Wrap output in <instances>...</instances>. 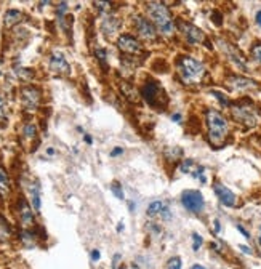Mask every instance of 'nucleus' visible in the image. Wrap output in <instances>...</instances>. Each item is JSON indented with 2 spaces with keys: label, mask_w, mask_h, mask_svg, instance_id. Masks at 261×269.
<instances>
[{
  "label": "nucleus",
  "mask_w": 261,
  "mask_h": 269,
  "mask_svg": "<svg viewBox=\"0 0 261 269\" xmlns=\"http://www.w3.org/2000/svg\"><path fill=\"white\" fill-rule=\"evenodd\" d=\"M205 117L208 127V141L215 147L223 146L228 137V120L225 119L223 114L215 109H208Z\"/></svg>",
  "instance_id": "obj_1"
},
{
  "label": "nucleus",
  "mask_w": 261,
  "mask_h": 269,
  "mask_svg": "<svg viewBox=\"0 0 261 269\" xmlns=\"http://www.w3.org/2000/svg\"><path fill=\"white\" fill-rule=\"evenodd\" d=\"M178 74L186 85H195L202 82L205 75V67L200 61L194 60L192 56H181L176 63Z\"/></svg>",
  "instance_id": "obj_2"
},
{
  "label": "nucleus",
  "mask_w": 261,
  "mask_h": 269,
  "mask_svg": "<svg viewBox=\"0 0 261 269\" xmlns=\"http://www.w3.org/2000/svg\"><path fill=\"white\" fill-rule=\"evenodd\" d=\"M146 10H148V15L149 18L152 20V23L155 24V28H157L164 35H170L173 34L175 31V23L172 20V15L168 8L165 7V4H160V2H149L146 5Z\"/></svg>",
  "instance_id": "obj_3"
},
{
  "label": "nucleus",
  "mask_w": 261,
  "mask_h": 269,
  "mask_svg": "<svg viewBox=\"0 0 261 269\" xmlns=\"http://www.w3.org/2000/svg\"><path fill=\"white\" fill-rule=\"evenodd\" d=\"M141 95L143 98L146 100V103L152 107H160L164 106L162 100L165 98V93L164 90L157 85V82H152V80H149V82L145 84V87H143L141 90Z\"/></svg>",
  "instance_id": "obj_4"
},
{
  "label": "nucleus",
  "mask_w": 261,
  "mask_h": 269,
  "mask_svg": "<svg viewBox=\"0 0 261 269\" xmlns=\"http://www.w3.org/2000/svg\"><path fill=\"white\" fill-rule=\"evenodd\" d=\"M181 204L191 213H200L205 207L204 196L199 191H185L181 196Z\"/></svg>",
  "instance_id": "obj_5"
},
{
  "label": "nucleus",
  "mask_w": 261,
  "mask_h": 269,
  "mask_svg": "<svg viewBox=\"0 0 261 269\" xmlns=\"http://www.w3.org/2000/svg\"><path fill=\"white\" fill-rule=\"evenodd\" d=\"M19 95H21V104H23L24 109L35 111L38 107V103H41V90L38 88L31 87V85L23 87Z\"/></svg>",
  "instance_id": "obj_6"
},
{
  "label": "nucleus",
  "mask_w": 261,
  "mask_h": 269,
  "mask_svg": "<svg viewBox=\"0 0 261 269\" xmlns=\"http://www.w3.org/2000/svg\"><path fill=\"white\" fill-rule=\"evenodd\" d=\"M178 28L183 32V35L186 37V40H188L189 44L197 45V44L205 42V34L197 28V26H194L191 23H186V21H179L178 23Z\"/></svg>",
  "instance_id": "obj_7"
},
{
  "label": "nucleus",
  "mask_w": 261,
  "mask_h": 269,
  "mask_svg": "<svg viewBox=\"0 0 261 269\" xmlns=\"http://www.w3.org/2000/svg\"><path fill=\"white\" fill-rule=\"evenodd\" d=\"M117 47H119L121 51L127 53V55H138V53H141V44L133 35H128V34L119 37Z\"/></svg>",
  "instance_id": "obj_8"
},
{
  "label": "nucleus",
  "mask_w": 261,
  "mask_h": 269,
  "mask_svg": "<svg viewBox=\"0 0 261 269\" xmlns=\"http://www.w3.org/2000/svg\"><path fill=\"white\" fill-rule=\"evenodd\" d=\"M232 117L240 124H245L247 127H255L258 119L255 116V112L249 107H232Z\"/></svg>",
  "instance_id": "obj_9"
},
{
  "label": "nucleus",
  "mask_w": 261,
  "mask_h": 269,
  "mask_svg": "<svg viewBox=\"0 0 261 269\" xmlns=\"http://www.w3.org/2000/svg\"><path fill=\"white\" fill-rule=\"evenodd\" d=\"M213 189H215L216 197L219 199V202L223 205H226V207H234V205H236V202H237L236 194H234L229 187H226L225 184H221V183H215Z\"/></svg>",
  "instance_id": "obj_10"
},
{
  "label": "nucleus",
  "mask_w": 261,
  "mask_h": 269,
  "mask_svg": "<svg viewBox=\"0 0 261 269\" xmlns=\"http://www.w3.org/2000/svg\"><path fill=\"white\" fill-rule=\"evenodd\" d=\"M50 71L55 74H69L71 66L59 51H55L53 55L50 56Z\"/></svg>",
  "instance_id": "obj_11"
},
{
  "label": "nucleus",
  "mask_w": 261,
  "mask_h": 269,
  "mask_svg": "<svg viewBox=\"0 0 261 269\" xmlns=\"http://www.w3.org/2000/svg\"><path fill=\"white\" fill-rule=\"evenodd\" d=\"M18 217H19V221L24 227H31L34 226V213H32V208L31 205L26 202V199H19V204H18Z\"/></svg>",
  "instance_id": "obj_12"
},
{
  "label": "nucleus",
  "mask_w": 261,
  "mask_h": 269,
  "mask_svg": "<svg viewBox=\"0 0 261 269\" xmlns=\"http://www.w3.org/2000/svg\"><path fill=\"white\" fill-rule=\"evenodd\" d=\"M135 26H136V31L139 32L141 37L145 39H149V40H154L157 37V32H155L154 26L143 16H135Z\"/></svg>",
  "instance_id": "obj_13"
},
{
  "label": "nucleus",
  "mask_w": 261,
  "mask_h": 269,
  "mask_svg": "<svg viewBox=\"0 0 261 269\" xmlns=\"http://www.w3.org/2000/svg\"><path fill=\"white\" fill-rule=\"evenodd\" d=\"M228 84L234 88V90H249V88H253L256 87V84L250 79H245V77H240V75H231L228 79Z\"/></svg>",
  "instance_id": "obj_14"
},
{
  "label": "nucleus",
  "mask_w": 261,
  "mask_h": 269,
  "mask_svg": "<svg viewBox=\"0 0 261 269\" xmlns=\"http://www.w3.org/2000/svg\"><path fill=\"white\" fill-rule=\"evenodd\" d=\"M119 26H121L119 20L114 18V16H108L101 24V31L104 32V35H106V37H111V35H114L117 32Z\"/></svg>",
  "instance_id": "obj_15"
},
{
  "label": "nucleus",
  "mask_w": 261,
  "mask_h": 269,
  "mask_svg": "<svg viewBox=\"0 0 261 269\" xmlns=\"http://www.w3.org/2000/svg\"><path fill=\"white\" fill-rule=\"evenodd\" d=\"M225 50H226V53H228V56H229V60L236 64V66H239V67H242V69H247V64H245V60H244V56L240 55V53L234 48V47H231V45H228L226 44V47H225Z\"/></svg>",
  "instance_id": "obj_16"
},
{
  "label": "nucleus",
  "mask_w": 261,
  "mask_h": 269,
  "mask_svg": "<svg viewBox=\"0 0 261 269\" xmlns=\"http://www.w3.org/2000/svg\"><path fill=\"white\" fill-rule=\"evenodd\" d=\"M29 194H31V204L35 212L41 210V187L38 184H29Z\"/></svg>",
  "instance_id": "obj_17"
},
{
  "label": "nucleus",
  "mask_w": 261,
  "mask_h": 269,
  "mask_svg": "<svg viewBox=\"0 0 261 269\" xmlns=\"http://www.w3.org/2000/svg\"><path fill=\"white\" fill-rule=\"evenodd\" d=\"M11 237V226L4 215H0V242H8Z\"/></svg>",
  "instance_id": "obj_18"
},
{
  "label": "nucleus",
  "mask_w": 261,
  "mask_h": 269,
  "mask_svg": "<svg viewBox=\"0 0 261 269\" xmlns=\"http://www.w3.org/2000/svg\"><path fill=\"white\" fill-rule=\"evenodd\" d=\"M8 193H10V180H8L7 170L0 164V197H5Z\"/></svg>",
  "instance_id": "obj_19"
},
{
  "label": "nucleus",
  "mask_w": 261,
  "mask_h": 269,
  "mask_svg": "<svg viewBox=\"0 0 261 269\" xmlns=\"http://www.w3.org/2000/svg\"><path fill=\"white\" fill-rule=\"evenodd\" d=\"M165 208V204L160 200H155V202H151L149 207H148V217H157V215H160Z\"/></svg>",
  "instance_id": "obj_20"
},
{
  "label": "nucleus",
  "mask_w": 261,
  "mask_h": 269,
  "mask_svg": "<svg viewBox=\"0 0 261 269\" xmlns=\"http://www.w3.org/2000/svg\"><path fill=\"white\" fill-rule=\"evenodd\" d=\"M21 18H23L21 11H18V10H8V11L5 13V26L16 24Z\"/></svg>",
  "instance_id": "obj_21"
},
{
  "label": "nucleus",
  "mask_w": 261,
  "mask_h": 269,
  "mask_svg": "<svg viewBox=\"0 0 261 269\" xmlns=\"http://www.w3.org/2000/svg\"><path fill=\"white\" fill-rule=\"evenodd\" d=\"M21 240H23L24 247H28V248L35 247V236L31 231H23L21 233Z\"/></svg>",
  "instance_id": "obj_22"
},
{
  "label": "nucleus",
  "mask_w": 261,
  "mask_h": 269,
  "mask_svg": "<svg viewBox=\"0 0 261 269\" xmlns=\"http://www.w3.org/2000/svg\"><path fill=\"white\" fill-rule=\"evenodd\" d=\"M111 191H112V194H114L117 199L124 200V189H122V186H121L119 181H114V183L111 184Z\"/></svg>",
  "instance_id": "obj_23"
},
{
  "label": "nucleus",
  "mask_w": 261,
  "mask_h": 269,
  "mask_svg": "<svg viewBox=\"0 0 261 269\" xmlns=\"http://www.w3.org/2000/svg\"><path fill=\"white\" fill-rule=\"evenodd\" d=\"M23 133H24V137H26V138H34L35 134H37V128H35L34 124H26Z\"/></svg>",
  "instance_id": "obj_24"
},
{
  "label": "nucleus",
  "mask_w": 261,
  "mask_h": 269,
  "mask_svg": "<svg viewBox=\"0 0 261 269\" xmlns=\"http://www.w3.org/2000/svg\"><path fill=\"white\" fill-rule=\"evenodd\" d=\"M252 58H253L256 63L261 64V44H255V45L252 47Z\"/></svg>",
  "instance_id": "obj_25"
},
{
  "label": "nucleus",
  "mask_w": 261,
  "mask_h": 269,
  "mask_svg": "<svg viewBox=\"0 0 261 269\" xmlns=\"http://www.w3.org/2000/svg\"><path fill=\"white\" fill-rule=\"evenodd\" d=\"M194 160L192 159H188V160H185V162L181 164V171L183 173H192V168H194Z\"/></svg>",
  "instance_id": "obj_26"
},
{
  "label": "nucleus",
  "mask_w": 261,
  "mask_h": 269,
  "mask_svg": "<svg viewBox=\"0 0 261 269\" xmlns=\"http://www.w3.org/2000/svg\"><path fill=\"white\" fill-rule=\"evenodd\" d=\"M167 267L168 269H181V258L179 257L170 258V260H168V263H167Z\"/></svg>",
  "instance_id": "obj_27"
},
{
  "label": "nucleus",
  "mask_w": 261,
  "mask_h": 269,
  "mask_svg": "<svg viewBox=\"0 0 261 269\" xmlns=\"http://www.w3.org/2000/svg\"><path fill=\"white\" fill-rule=\"evenodd\" d=\"M192 242H194V244H192V248H194V252H197L199 248H200V245H202V237L197 234V233H194L192 234Z\"/></svg>",
  "instance_id": "obj_28"
},
{
  "label": "nucleus",
  "mask_w": 261,
  "mask_h": 269,
  "mask_svg": "<svg viewBox=\"0 0 261 269\" xmlns=\"http://www.w3.org/2000/svg\"><path fill=\"white\" fill-rule=\"evenodd\" d=\"M212 95H215V98L221 103V104H223V106H228L229 104V101H228V98L223 95V93H221V91H216V90H212Z\"/></svg>",
  "instance_id": "obj_29"
},
{
  "label": "nucleus",
  "mask_w": 261,
  "mask_h": 269,
  "mask_svg": "<svg viewBox=\"0 0 261 269\" xmlns=\"http://www.w3.org/2000/svg\"><path fill=\"white\" fill-rule=\"evenodd\" d=\"M66 10H68V4H66V2H61V4L58 5L56 13H58V18H59V20L64 18V13H66Z\"/></svg>",
  "instance_id": "obj_30"
},
{
  "label": "nucleus",
  "mask_w": 261,
  "mask_h": 269,
  "mask_svg": "<svg viewBox=\"0 0 261 269\" xmlns=\"http://www.w3.org/2000/svg\"><path fill=\"white\" fill-rule=\"evenodd\" d=\"M5 116H7V103L4 97L0 95V119H5Z\"/></svg>",
  "instance_id": "obj_31"
},
{
  "label": "nucleus",
  "mask_w": 261,
  "mask_h": 269,
  "mask_svg": "<svg viewBox=\"0 0 261 269\" xmlns=\"http://www.w3.org/2000/svg\"><path fill=\"white\" fill-rule=\"evenodd\" d=\"M96 56H98V60H99V63L103 66H106V51H104L103 48H98L96 50Z\"/></svg>",
  "instance_id": "obj_32"
},
{
  "label": "nucleus",
  "mask_w": 261,
  "mask_h": 269,
  "mask_svg": "<svg viewBox=\"0 0 261 269\" xmlns=\"http://www.w3.org/2000/svg\"><path fill=\"white\" fill-rule=\"evenodd\" d=\"M119 263H121V255L117 253L114 255V260H112V269H119Z\"/></svg>",
  "instance_id": "obj_33"
},
{
  "label": "nucleus",
  "mask_w": 261,
  "mask_h": 269,
  "mask_svg": "<svg viewBox=\"0 0 261 269\" xmlns=\"http://www.w3.org/2000/svg\"><path fill=\"white\" fill-rule=\"evenodd\" d=\"M122 152H124V147H115V149L111 151V156L112 157H117V156H121Z\"/></svg>",
  "instance_id": "obj_34"
},
{
  "label": "nucleus",
  "mask_w": 261,
  "mask_h": 269,
  "mask_svg": "<svg viewBox=\"0 0 261 269\" xmlns=\"http://www.w3.org/2000/svg\"><path fill=\"white\" fill-rule=\"evenodd\" d=\"M237 229H239V231L244 234V237H245V239H250V234H249V231L245 229V227H242L240 224H237Z\"/></svg>",
  "instance_id": "obj_35"
},
{
  "label": "nucleus",
  "mask_w": 261,
  "mask_h": 269,
  "mask_svg": "<svg viewBox=\"0 0 261 269\" xmlns=\"http://www.w3.org/2000/svg\"><path fill=\"white\" fill-rule=\"evenodd\" d=\"M91 260H93V261H98V260H99V252H98V250L91 252Z\"/></svg>",
  "instance_id": "obj_36"
},
{
  "label": "nucleus",
  "mask_w": 261,
  "mask_h": 269,
  "mask_svg": "<svg viewBox=\"0 0 261 269\" xmlns=\"http://www.w3.org/2000/svg\"><path fill=\"white\" fill-rule=\"evenodd\" d=\"M239 248H240L244 253H247V255H252V250H250L249 247H245V245H239Z\"/></svg>",
  "instance_id": "obj_37"
},
{
  "label": "nucleus",
  "mask_w": 261,
  "mask_h": 269,
  "mask_svg": "<svg viewBox=\"0 0 261 269\" xmlns=\"http://www.w3.org/2000/svg\"><path fill=\"white\" fill-rule=\"evenodd\" d=\"M172 120H173V122H179V120H181V114H178V112L173 114V116H172Z\"/></svg>",
  "instance_id": "obj_38"
},
{
  "label": "nucleus",
  "mask_w": 261,
  "mask_h": 269,
  "mask_svg": "<svg viewBox=\"0 0 261 269\" xmlns=\"http://www.w3.org/2000/svg\"><path fill=\"white\" fill-rule=\"evenodd\" d=\"M256 24H258L259 28H261V11H258V13H256Z\"/></svg>",
  "instance_id": "obj_39"
},
{
  "label": "nucleus",
  "mask_w": 261,
  "mask_h": 269,
  "mask_svg": "<svg viewBox=\"0 0 261 269\" xmlns=\"http://www.w3.org/2000/svg\"><path fill=\"white\" fill-rule=\"evenodd\" d=\"M215 231H216V233L221 231V226H219V221H218V220H215Z\"/></svg>",
  "instance_id": "obj_40"
},
{
  "label": "nucleus",
  "mask_w": 261,
  "mask_h": 269,
  "mask_svg": "<svg viewBox=\"0 0 261 269\" xmlns=\"http://www.w3.org/2000/svg\"><path fill=\"white\" fill-rule=\"evenodd\" d=\"M84 140L88 143V144H91V143H93V140H91V137H90V134H85V137H84Z\"/></svg>",
  "instance_id": "obj_41"
},
{
  "label": "nucleus",
  "mask_w": 261,
  "mask_h": 269,
  "mask_svg": "<svg viewBox=\"0 0 261 269\" xmlns=\"http://www.w3.org/2000/svg\"><path fill=\"white\" fill-rule=\"evenodd\" d=\"M122 229H124V223L121 221V223H119V226H117V233H121Z\"/></svg>",
  "instance_id": "obj_42"
},
{
  "label": "nucleus",
  "mask_w": 261,
  "mask_h": 269,
  "mask_svg": "<svg viewBox=\"0 0 261 269\" xmlns=\"http://www.w3.org/2000/svg\"><path fill=\"white\" fill-rule=\"evenodd\" d=\"M47 154L48 156H53L55 154V149H51V147H50V149H47Z\"/></svg>",
  "instance_id": "obj_43"
},
{
  "label": "nucleus",
  "mask_w": 261,
  "mask_h": 269,
  "mask_svg": "<svg viewBox=\"0 0 261 269\" xmlns=\"http://www.w3.org/2000/svg\"><path fill=\"white\" fill-rule=\"evenodd\" d=\"M191 269H205L204 266H199V264H195V266H192Z\"/></svg>",
  "instance_id": "obj_44"
},
{
  "label": "nucleus",
  "mask_w": 261,
  "mask_h": 269,
  "mask_svg": "<svg viewBox=\"0 0 261 269\" xmlns=\"http://www.w3.org/2000/svg\"><path fill=\"white\" fill-rule=\"evenodd\" d=\"M130 269H139V267L136 264H132V266H130Z\"/></svg>",
  "instance_id": "obj_45"
},
{
  "label": "nucleus",
  "mask_w": 261,
  "mask_h": 269,
  "mask_svg": "<svg viewBox=\"0 0 261 269\" xmlns=\"http://www.w3.org/2000/svg\"><path fill=\"white\" fill-rule=\"evenodd\" d=\"M258 242H259V245H261V236L258 237Z\"/></svg>",
  "instance_id": "obj_46"
},
{
  "label": "nucleus",
  "mask_w": 261,
  "mask_h": 269,
  "mask_svg": "<svg viewBox=\"0 0 261 269\" xmlns=\"http://www.w3.org/2000/svg\"><path fill=\"white\" fill-rule=\"evenodd\" d=\"M119 269H125V267H124V266H121V267H119Z\"/></svg>",
  "instance_id": "obj_47"
}]
</instances>
